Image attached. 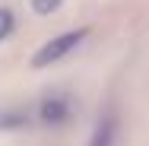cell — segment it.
<instances>
[{
	"instance_id": "cell-4",
	"label": "cell",
	"mask_w": 149,
	"mask_h": 146,
	"mask_svg": "<svg viewBox=\"0 0 149 146\" xmlns=\"http://www.w3.org/2000/svg\"><path fill=\"white\" fill-rule=\"evenodd\" d=\"M114 137H118V117L108 111V115L98 117V124H95V130H92L89 146H114Z\"/></svg>"
},
{
	"instance_id": "cell-6",
	"label": "cell",
	"mask_w": 149,
	"mask_h": 146,
	"mask_svg": "<svg viewBox=\"0 0 149 146\" xmlns=\"http://www.w3.org/2000/svg\"><path fill=\"white\" fill-rule=\"evenodd\" d=\"M63 0H32V10L38 13V16H48V13H54Z\"/></svg>"
},
{
	"instance_id": "cell-3",
	"label": "cell",
	"mask_w": 149,
	"mask_h": 146,
	"mask_svg": "<svg viewBox=\"0 0 149 146\" xmlns=\"http://www.w3.org/2000/svg\"><path fill=\"white\" fill-rule=\"evenodd\" d=\"M35 121V105H13L0 111V130H22Z\"/></svg>"
},
{
	"instance_id": "cell-5",
	"label": "cell",
	"mask_w": 149,
	"mask_h": 146,
	"mask_svg": "<svg viewBox=\"0 0 149 146\" xmlns=\"http://www.w3.org/2000/svg\"><path fill=\"white\" fill-rule=\"evenodd\" d=\"M13 29H16V16L3 6V10H0V41H6V38L13 35Z\"/></svg>"
},
{
	"instance_id": "cell-1",
	"label": "cell",
	"mask_w": 149,
	"mask_h": 146,
	"mask_svg": "<svg viewBox=\"0 0 149 146\" xmlns=\"http://www.w3.org/2000/svg\"><path fill=\"white\" fill-rule=\"evenodd\" d=\"M86 35H89V29H70V32H60V35H54L51 41H45V45L35 51L32 67H35V70H41V67H51V64L63 60L70 51H76V48L83 45V38H86Z\"/></svg>"
},
{
	"instance_id": "cell-2",
	"label": "cell",
	"mask_w": 149,
	"mask_h": 146,
	"mask_svg": "<svg viewBox=\"0 0 149 146\" xmlns=\"http://www.w3.org/2000/svg\"><path fill=\"white\" fill-rule=\"evenodd\" d=\"M70 115H73V102H70L67 92H51V95H45L41 102H35V121H38V124L57 127L63 121H70Z\"/></svg>"
}]
</instances>
